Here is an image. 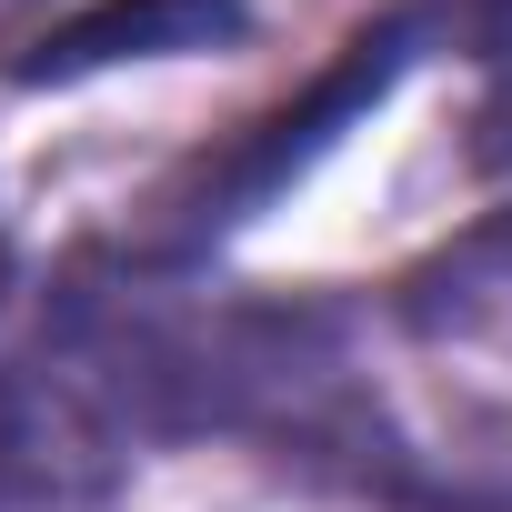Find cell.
Masks as SVG:
<instances>
[{"instance_id":"obj_1","label":"cell","mask_w":512,"mask_h":512,"mask_svg":"<svg viewBox=\"0 0 512 512\" xmlns=\"http://www.w3.org/2000/svg\"><path fill=\"white\" fill-rule=\"evenodd\" d=\"M392 81H402V31L352 41V61H342V71H322L302 111H272V121H262V141H241L221 171H201V191L181 201V241H211V231H231L251 201H272V191H282V181H292V171H302V161L352 121V111H372Z\"/></svg>"},{"instance_id":"obj_2","label":"cell","mask_w":512,"mask_h":512,"mask_svg":"<svg viewBox=\"0 0 512 512\" xmlns=\"http://www.w3.org/2000/svg\"><path fill=\"white\" fill-rule=\"evenodd\" d=\"M241 0H91L81 21H61L21 81H91L111 61H161V51H211V41H241Z\"/></svg>"}]
</instances>
